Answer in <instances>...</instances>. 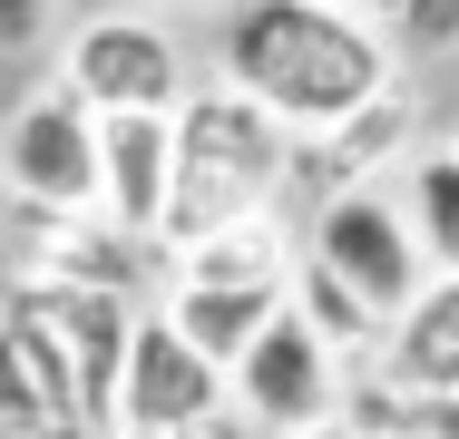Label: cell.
I'll list each match as a JSON object with an SVG mask.
<instances>
[{"label":"cell","mask_w":459,"mask_h":439,"mask_svg":"<svg viewBox=\"0 0 459 439\" xmlns=\"http://www.w3.org/2000/svg\"><path fill=\"white\" fill-rule=\"evenodd\" d=\"M215 79L245 88L283 137H313V127L371 108L381 88L401 79V59L352 10H323V0H225Z\"/></svg>","instance_id":"cell-1"},{"label":"cell","mask_w":459,"mask_h":439,"mask_svg":"<svg viewBox=\"0 0 459 439\" xmlns=\"http://www.w3.org/2000/svg\"><path fill=\"white\" fill-rule=\"evenodd\" d=\"M283 157H293V137L245 88L195 79L177 98V185H167L157 263L205 245V235H225V225H245V215H264V205H283Z\"/></svg>","instance_id":"cell-2"},{"label":"cell","mask_w":459,"mask_h":439,"mask_svg":"<svg viewBox=\"0 0 459 439\" xmlns=\"http://www.w3.org/2000/svg\"><path fill=\"white\" fill-rule=\"evenodd\" d=\"M59 79L79 88V108L89 117H177V98L195 88L186 69V39L157 20V10H98L69 30V49H59Z\"/></svg>","instance_id":"cell-3"},{"label":"cell","mask_w":459,"mask_h":439,"mask_svg":"<svg viewBox=\"0 0 459 439\" xmlns=\"http://www.w3.org/2000/svg\"><path fill=\"white\" fill-rule=\"evenodd\" d=\"M0 185L10 215H98V117L69 79H39L0 117Z\"/></svg>","instance_id":"cell-4"},{"label":"cell","mask_w":459,"mask_h":439,"mask_svg":"<svg viewBox=\"0 0 459 439\" xmlns=\"http://www.w3.org/2000/svg\"><path fill=\"white\" fill-rule=\"evenodd\" d=\"M420 147H430V137H420V88L391 79L371 108L313 127V137H293V157H283V195H303V205L323 215V205H342V195L391 185V167H411Z\"/></svg>","instance_id":"cell-5"},{"label":"cell","mask_w":459,"mask_h":439,"mask_svg":"<svg viewBox=\"0 0 459 439\" xmlns=\"http://www.w3.org/2000/svg\"><path fill=\"white\" fill-rule=\"evenodd\" d=\"M225 391H235V410L255 420L264 439H313L342 420V400H352V371L333 361V351L313 342V323L283 303L274 323L255 332V351L225 371Z\"/></svg>","instance_id":"cell-6"},{"label":"cell","mask_w":459,"mask_h":439,"mask_svg":"<svg viewBox=\"0 0 459 439\" xmlns=\"http://www.w3.org/2000/svg\"><path fill=\"white\" fill-rule=\"evenodd\" d=\"M303 254L333 263L352 293H362L381 323H401L420 293H430V263H420V235H411V215H401V195L391 185H371V195H342V205H323L313 215V235H303Z\"/></svg>","instance_id":"cell-7"},{"label":"cell","mask_w":459,"mask_h":439,"mask_svg":"<svg viewBox=\"0 0 459 439\" xmlns=\"http://www.w3.org/2000/svg\"><path fill=\"white\" fill-rule=\"evenodd\" d=\"M10 303H20L49 342L69 351L79 400H89V420L108 430V410H117V371H127V342H137V293H89V283H10Z\"/></svg>","instance_id":"cell-8"},{"label":"cell","mask_w":459,"mask_h":439,"mask_svg":"<svg viewBox=\"0 0 459 439\" xmlns=\"http://www.w3.org/2000/svg\"><path fill=\"white\" fill-rule=\"evenodd\" d=\"M215 400H225V371L186 342L167 313H137V342H127V371H117V410H108V430L177 439L186 420H205Z\"/></svg>","instance_id":"cell-9"},{"label":"cell","mask_w":459,"mask_h":439,"mask_svg":"<svg viewBox=\"0 0 459 439\" xmlns=\"http://www.w3.org/2000/svg\"><path fill=\"white\" fill-rule=\"evenodd\" d=\"M0 439H98L69 351L0 293Z\"/></svg>","instance_id":"cell-10"},{"label":"cell","mask_w":459,"mask_h":439,"mask_svg":"<svg viewBox=\"0 0 459 439\" xmlns=\"http://www.w3.org/2000/svg\"><path fill=\"white\" fill-rule=\"evenodd\" d=\"M10 254L20 273L10 283H89V293H137L157 245L117 235L108 215H10Z\"/></svg>","instance_id":"cell-11"},{"label":"cell","mask_w":459,"mask_h":439,"mask_svg":"<svg viewBox=\"0 0 459 439\" xmlns=\"http://www.w3.org/2000/svg\"><path fill=\"white\" fill-rule=\"evenodd\" d=\"M177 185V117H98V215L137 245H157Z\"/></svg>","instance_id":"cell-12"},{"label":"cell","mask_w":459,"mask_h":439,"mask_svg":"<svg viewBox=\"0 0 459 439\" xmlns=\"http://www.w3.org/2000/svg\"><path fill=\"white\" fill-rule=\"evenodd\" d=\"M371 381H391V391H411V400L459 410V283L430 273V293L391 323V342H381V361H371Z\"/></svg>","instance_id":"cell-13"},{"label":"cell","mask_w":459,"mask_h":439,"mask_svg":"<svg viewBox=\"0 0 459 439\" xmlns=\"http://www.w3.org/2000/svg\"><path fill=\"white\" fill-rule=\"evenodd\" d=\"M157 313H167V323H177L215 371H235V361L255 351V332L283 313V293H274V283H167Z\"/></svg>","instance_id":"cell-14"},{"label":"cell","mask_w":459,"mask_h":439,"mask_svg":"<svg viewBox=\"0 0 459 439\" xmlns=\"http://www.w3.org/2000/svg\"><path fill=\"white\" fill-rule=\"evenodd\" d=\"M293 263H303V235L283 225V205H264V215H245V225H225V235L167 254V283H274L283 293Z\"/></svg>","instance_id":"cell-15"},{"label":"cell","mask_w":459,"mask_h":439,"mask_svg":"<svg viewBox=\"0 0 459 439\" xmlns=\"http://www.w3.org/2000/svg\"><path fill=\"white\" fill-rule=\"evenodd\" d=\"M283 303H293V313L313 323V342L333 351L342 371H371V361H381V342H391V323L371 313V303L352 293V283H342V273H333V263H313V254L293 263V283H283Z\"/></svg>","instance_id":"cell-16"},{"label":"cell","mask_w":459,"mask_h":439,"mask_svg":"<svg viewBox=\"0 0 459 439\" xmlns=\"http://www.w3.org/2000/svg\"><path fill=\"white\" fill-rule=\"evenodd\" d=\"M401 215H411V235H420V263L459 283V157L430 137L411 167H401Z\"/></svg>","instance_id":"cell-17"},{"label":"cell","mask_w":459,"mask_h":439,"mask_svg":"<svg viewBox=\"0 0 459 439\" xmlns=\"http://www.w3.org/2000/svg\"><path fill=\"white\" fill-rule=\"evenodd\" d=\"M381 39H391V59H450L459 49V0H401L381 20Z\"/></svg>","instance_id":"cell-18"},{"label":"cell","mask_w":459,"mask_h":439,"mask_svg":"<svg viewBox=\"0 0 459 439\" xmlns=\"http://www.w3.org/2000/svg\"><path fill=\"white\" fill-rule=\"evenodd\" d=\"M59 30V0H0V59H20V49H39Z\"/></svg>","instance_id":"cell-19"},{"label":"cell","mask_w":459,"mask_h":439,"mask_svg":"<svg viewBox=\"0 0 459 439\" xmlns=\"http://www.w3.org/2000/svg\"><path fill=\"white\" fill-rule=\"evenodd\" d=\"M177 439H264V430H255V420H245V410H235V391H225V400H215V410H205V420H186Z\"/></svg>","instance_id":"cell-20"},{"label":"cell","mask_w":459,"mask_h":439,"mask_svg":"<svg viewBox=\"0 0 459 439\" xmlns=\"http://www.w3.org/2000/svg\"><path fill=\"white\" fill-rule=\"evenodd\" d=\"M323 10H352V20H371V30H381V20L401 10V0H323Z\"/></svg>","instance_id":"cell-21"},{"label":"cell","mask_w":459,"mask_h":439,"mask_svg":"<svg viewBox=\"0 0 459 439\" xmlns=\"http://www.w3.org/2000/svg\"><path fill=\"white\" fill-rule=\"evenodd\" d=\"M127 10H157V20H167V10H195V0H127Z\"/></svg>","instance_id":"cell-22"},{"label":"cell","mask_w":459,"mask_h":439,"mask_svg":"<svg viewBox=\"0 0 459 439\" xmlns=\"http://www.w3.org/2000/svg\"><path fill=\"white\" fill-rule=\"evenodd\" d=\"M440 147H450V157H459V117H450V137H440Z\"/></svg>","instance_id":"cell-23"},{"label":"cell","mask_w":459,"mask_h":439,"mask_svg":"<svg viewBox=\"0 0 459 439\" xmlns=\"http://www.w3.org/2000/svg\"><path fill=\"white\" fill-rule=\"evenodd\" d=\"M98 439H147V430H98Z\"/></svg>","instance_id":"cell-24"}]
</instances>
